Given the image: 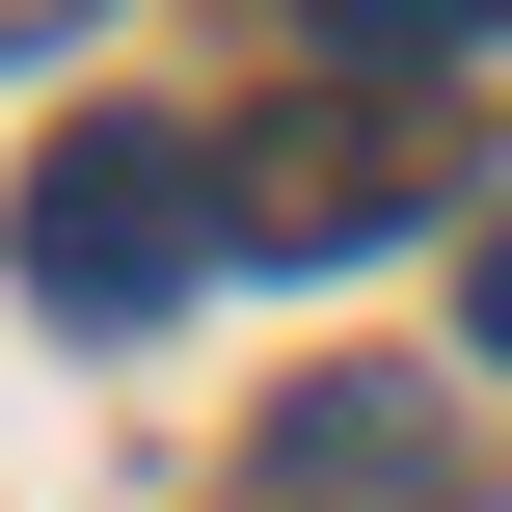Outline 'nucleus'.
Listing matches in <instances>:
<instances>
[{
	"mask_svg": "<svg viewBox=\"0 0 512 512\" xmlns=\"http://www.w3.org/2000/svg\"><path fill=\"white\" fill-rule=\"evenodd\" d=\"M459 351H486V378H512V216H486V270H459Z\"/></svg>",
	"mask_w": 512,
	"mask_h": 512,
	"instance_id": "5",
	"label": "nucleus"
},
{
	"mask_svg": "<svg viewBox=\"0 0 512 512\" xmlns=\"http://www.w3.org/2000/svg\"><path fill=\"white\" fill-rule=\"evenodd\" d=\"M270 27H297V54H351V81H432V54H486L512 0H270Z\"/></svg>",
	"mask_w": 512,
	"mask_h": 512,
	"instance_id": "4",
	"label": "nucleus"
},
{
	"mask_svg": "<svg viewBox=\"0 0 512 512\" xmlns=\"http://www.w3.org/2000/svg\"><path fill=\"white\" fill-rule=\"evenodd\" d=\"M405 216H432V135H405V108H270V135L216 162V243H270V270L405 243Z\"/></svg>",
	"mask_w": 512,
	"mask_h": 512,
	"instance_id": "2",
	"label": "nucleus"
},
{
	"mask_svg": "<svg viewBox=\"0 0 512 512\" xmlns=\"http://www.w3.org/2000/svg\"><path fill=\"white\" fill-rule=\"evenodd\" d=\"M0 270H27L54 324H162V297L216 270V135H162V108L54 135V162H27V216H0Z\"/></svg>",
	"mask_w": 512,
	"mask_h": 512,
	"instance_id": "1",
	"label": "nucleus"
},
{
	"mask_svg": "<svg viewBox=\"0 0 512 512\" xmlns=\"http://www.w3.org/2000/svg\"><path fill=\"white\" fill-rule=\"evenodd\" d=\"M54 27H108V0H0V54H54Z\"/></svg>",
	"mask_w": 512,
	"mask_h": 512,
	"instance_id": "6",
	"label": "nucleus"
},
{
	"mask_svg": "<svg viewBox=\"0 0 512 512\" xmlns=\"http://www.w3.org/2000/svg\"><path fill=\"white\" fill-rule=\"evenodd\" d=\"M270 486L297 512H459V405L432 378H297L270 405Z\"/></svg>",
	"mask_w": 512,
	"mask_h": 512,
	"instance_id": "3",
	"label": "nucleus"
}]
</instances>
